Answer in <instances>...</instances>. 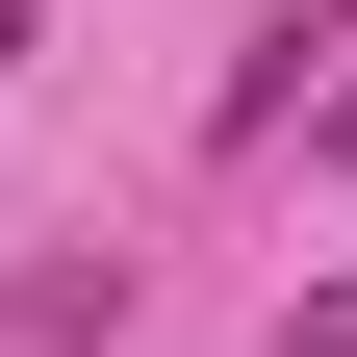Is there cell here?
Returning <instances> with one entry per match:
<instances>
[{
  "instance_id": "6da1fadb",
  "label": "cell",
  "mask_w": 357,
  "mask_h": 357,
  "mask_svg": "<svg viewBox=\"0 0 357 357\" xmlns=\"http://www.w3.org/2000/svg\"><path fill=\"white\" fill-rule=\"evenodd\" d=\"M306 128H332V153H357V102H306Z\"/></svg>"
},
{
  "instance_id": "7a4b0ae2",
  "label": "cell",
  "mask_w": 357,
  "mask_h": 357,
  "mask_svg": "<svg viewBox=\"0 0 357 357\" xmlns=\"http://www.w3.org/2000/svg\"><path fill=\"white\" fill-rule=\"evenodd\" d=\"M332 26H357V0H332Z\"/></svg>"
}]
</instances>
